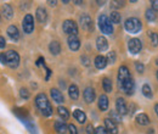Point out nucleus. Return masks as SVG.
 <instances>
[{
	"label": "nucleus",
	"instance_id": "nucleus-1",
	"mask_svg": "<svg viewBox=\"0 0 158 134\" xmlns=\"http://www.w3.org/2000/svg\"><path fill=\"white\" fill-rule=\"evenodd\" d=\"M35 105L39 109V111L44 116H51L52 115V106L50 101L48 100V96L45 94H38L35 97Z\"/></svg>",
	"mask_w": 158,
	"mask_h": 134
},
{
	"label": "nucleus",
	"instance_id": "nucleus-2",
	"mask_svg": "<svg viewBox=\"0 0 158 134\" xmlns=\"http://www.w3.org/2000/svg\"><path fill=\"white\" fill-rule=\"evenodd\" d=\"M124 27L125 29L131 33V34H135V33H139L141 29H142V24L140 22V19H136V17H130L125 21L124 23Z\"/></svg>",
	"mask_w": 158,
	"mask_h": 134
},
{
	"label": "nucleus",
	"instance_id": "nucleus-3",
	"mask_svg": "<svg viewBox=\"0 0 158 134\" xmlns=\"http://www.w3.org/2000/svg\"><path fill=\"white\" fill-rule=\"evenodd\" d=\"M99 27L101 32L105 34H112L113 33V24H112L111 19L106 15H101L99 17Z\"/></svg>",
	"mask_w": 158,
	"mask_h": 134
},
{
	"label": "nucleus",
	"instance_id": "nucleus-4",
	"mask_svg": "<svg viewBox=\"0 0 158 134\" xmlns=\"http://www.w3.org/2000/svg\"><path fill=\"white\" fill-rule=\"evenodd\" d=\"M119 87L120 89L127 94V95H133L134 94V90H135V83H134V79L131 77L119 82Z\"/></svg>",
	"mask_w": 158,
	"mask_h": 134
},
{
	"label": "nucleus",
	"instance_id": "nucleus-5",
	"mask_svg": "<svg viewBox=\"0 0 158 134\" xmlns=\"http://www.w3.org/2000/svg\"><path fill=\"white\" fill-rule=\"evenodd\" d=\"M5 55H6V61L9 67L16 68L20 65V55L15 50H9L7 53H5Z\"/></svg>",
	"mask_w": 158,
	"mask_h": 134
},
{
	"label": "nucleus",
	"instance_id": "nucleus-6",
	"mask_svg": "<svg viewBox=\"0 0 158 134\" xmlns=\"http://www.w3.org/2000/svg\"><path fill=\"white\" fill-rule=\"evenodd\" d=\"M62 28H63V32L67 33L68 36H77L78 34V26L72 19H66L62 24Z\"/></svg>",
	"mask_w": 158,
	"mask_h": 134
},
{
	"label": "nucleus",
	"instance_id": "nucleus-7",
	"mask_svg": "<svg viewBox=\"0 0 158 134\" xmlns=\"http://www.w3.org/2000/svg\"><path fill=\"white\" fill-rule=\"evenodd\" d=\"M22 27H23V31L24 33L27 34H31L34 29V19H33V16L32 15H26L24 19H23V22H22Z\"/></svg>",
	"mask_w": 158,
	"mask_h": 134
},
{
	"label": "nucleus",
	"instance_id": "nucleus-8",
	"mask_svg": "<svg viewBox=\"0 0 158 134\" xmlns=\"http://www.w3.org/2000/svg\"><path fill=\"white\" fill-rule=\"evenodd\" d=\"M128 48H129V51L131 53V54H139L140 51H141V48H142V44H141V41H140V39L138 38H133L129 40V43H128Z\"/></svg>",
	"mask_w": 158,
	"mask_h": 134
},
{
	"label": "nucleus",
	"instance_id": "nucleus-9",
	"mask_svg": "<svg viewBox=\"0 0 158 134\" xmlns=\"http://www.w3.org/2000/svg\"><path fill=\"white\" fill-rule=\"evenodd\" d=\"M79 21H80V26H81L84 29H86V31H93L94 26H93V21H91L89 15L83 14V15L80 16Z\"/></svg>",
	"mask_w": 158,
	"mask_h": 134
},
{
	"label": "nucleus",
	"instance_id": "nucleus-10",
	"mask_svg": "<svg viewBox=\"0 0 158 134\" xmlns=\"http://www.w3.org/2000/svg\"><path fill=\"white\" fill-rule=\"evenodd\" d=\"M105 128L108 133L111 134H118V127L114 121H112L111 118H106L105 119Z\"/></svg>",
	"mask_w": 158,
	"mask_h": 134
},
{
	"label": "nucleus",
	"instance_id": "nucleus-11",
	"mask_svg": "<svg viewBox=\"0 0 158 134\" xmlns=\"http://www.w3.org/2000/svg\"><path fill=\"white\" fill-rule=\"evenodd\" d=\"M116 109L120 115H127L128 114V106L125 104V100L123 97H118L116 101Z\"/></svg>",
	"mask_w": 158,
	"mask_h": 134
},
{
	"label": "nucleus",
	"instance_id": "nucleus-12",
	"mask_svg": "<svg viewBox=\"0 0 158 134\" xmlns=\"http://www.w3.org/2000/svg\"><path fill=\"white\" fill-rule=\"evenodd\" d=\"M84 100L88 102V104H91L94 100H95V90H94V88H91V87H88V88H85L84 89Z\"/></svg>",
	"mask_w": 158,
	"mask_h": 134
},
{
	"label": "nucleus",
	"instance_id": "nucleus-13",
	"mask_svg": "<svg viewBox=\"0 0 158 134\" xmlns=\"http://www.w3.org/2000/svg\"><path fill=\"white\" fill-rule=\"evenodd\" d=\"M68 46L73 51H77L79 48H80V41L77 38V36H69L68 37Z\"/></svg>",
	"mask_w": 158,
	"mask_h": 134
},
{
	"label": "nucleus",
	"instance_id": "nucleus-14",
	"mask_svg": "<svg viewBox=\"0 0 158 134\" xmlns=\"http://www.w3.org/2000/svg\"><path fill=\"white\" fill-rule=\"evenodd\" d=\"M50 94H51V97L54 99V101H55V102H57V104H61V102H63V101H64V97H63L62 93L60 92L59 89L52 88V89L50 90Z\"/></svg>",
	"mask_w": 158,
	"mask_h": 134
},
{
	"label": "nucleus",
	"instance_id": "nucleus-15",
	"mask_svg": "<svg viewBox=\"0 0 158 134\" xmlns=\"http://www.w3.org/2000/svg\"><path fill=\"white\" fill-rule=\"evenodd\" d=\"M7 36L12 39V40H19V38H20V32H19L17 27L14 26V24L12 26H9V28H7Z\"/></svg>",
	"mask_w": 158,
	"mask_h": 134
},
{
	"label": "nucleus",
	"instance_id": "nucleus-16",
	"mask_svg": "<svg viewBox=\"0 0 158 134\" xmlns=\"http://www.w3.org/2000/svg\"><path fill=\"white\" fill-rule=\"evenodd\" d=\"M130 76V72H129V70H128V67L127 66H120L118 70V80L119 82H122V80H124V79H127V78H129Z\"/></svg>",
	"mask_w": 158,
	"mask_h": 134
},
{
	"label": "nucleus",
	"instance_id": "nucleus-17",
	"mask_svg": "<svg viewBox=\"0 0 158 134\" xmlns=\"http://www.w3.org/2000/svg\"><path fill=\"white\" fill-rule=\"evenodd\" d=\"M54 127H55V131L59 134H66L68 131V126L62 121H56Z\"/></svg>",
	"mask_w": 158,
	"mask_h": 134
},
{
	"label": "nucleus",
	"instance_id": "nucleus-18",
	"mask_svg": "<svg viewBox=\"0 0 158 134\" xmlns=\"http://www.w3.org/2000/svg\"><path fill=\"white\" fill-rule=\"evenodd\" d=\"M96 46H98V49H99L100 51H105V50H107V48H108V41H107V39L105 38V37H98L96 39Z\"/></svg>",
	"mask_w": 158,
	"mask_h": 134
},
{
	"label": "nucleus",
	"instance_id": "nucleus-19",
	"mask_svg": "<svg viewBox=\"0 0 158 134\" xmlns=\"http://www.w3.org/2000/svg\"><path fill=\"white\" fill-rule=\"evenodd\" d=\"M94 63H95L96 68H99V70H102V68H105V67H106V65H107L108 62H107V58H105V56H102V55H99V56H96V58H95V61H94Z\"/></svg>",
	"mask_w": 158,
	"mask_h": 134
},
{
	"label": "nucleus",
	"instance_id": "nucleus-20",
	"mask_svg": "<svg viewBox=\"0 0 158 134\" xmlns=\"http://www.w3.org/2000/svg\"><path fill=\"white\" fill-rule=\"evenodd\" d=\"M1 11H2V15L6 17V19H12L14 16V10L12 7L9 5V4H4L1 6Z\"/></svg>",
	"mask_w": 158,
	"mask_h": 134
},
{
	"label": "nucleus",
	"instance_id": "nucleus-21",
	"mask_svg": "<svg viewBox=\"0 0 158 134\" xmlns=\"http://www.w3.org/2000/svg\"><path fill=\"white\" fill-rule=\"evenodd\" d=\"M49 50H50V53L52 55H59L61 53V45H60L59 41H56V40L51 41L50 45H49Z\"/></svg>",
	"mask_w": 158,
	"mask_h": 134
},
{
	"label": "nucleus",
	"instance_id": "nucleus-22",
	"mask_svg": "<svg viewBox=\"0 0 158 134\" xmlns=\"http://www.w3.org/2000/svg\"><path fill=\"white\" fill-rule=\"evenodd\" d=\"M99 109L101 111H106L108 109V97L103 94L99 97Z\"/></svg>",
	"mask_w": 158,
	"mask_h": 134
},
{
	"label": "nucleus",
	"instance_id": "nucleus-23",
	"mask_svg": "<svg viewBox=\"0 0 158 134\" xmlns=\"http://www.w3.org/2000/svg\"><path fill=\"white\" fill-rule=\"evenodd\" d=\"M35 14H37V19H38L40 23H44L48 19V14H46V10L44 7H38Z\"/></svg>",
	"mask_w": 158,
	"mask_h": 134
},
{
	"label": "nucleus",
	"instance_id": "nucleus-24",
	"mask_svg": "<svg viewBox=\"0 0 158 134\" xmlns=\"http://www.w3.org/2000/svg\"><path fill=\"white\" fill-rule=\"evenodd\" d=\"M68 94L71 96V99H73V100H77L79 96V89L78 87L76 85V84H72V85H69V88H68Z\"/></svg>",
	"mask_w": 158,
	"mask_h": 134
},
{
	"label": "nucleus",
	"instance_id": "nucleus-25",
	"mask_svg": "<svg viewBox=\"0 0 158 134\" xmlns=\"http://www.w3.org/2000/svg\"><path fill=\"white\" fill-rule=\"evenodd\" d=\"M136 122L140 126H147V124H150V118L146 114H140L136 116Z\"/></svg>",
	"mask_w": 158,
	"mask_h": 134
},
{
	"label": "nucleus",
	"instance_id": "nucleus-26",
	"mask_svg": "<svg viewBox=\"0 0 158 134\" xmlns=\"http://www.w3.org/2000/svg\"><path fill=\"white\" fill-rule=\"evenodd\" d=\"M73 116H74V118L78 121L79 123H85V121H86V116L81 110H74Z\"/></svg>",
	"mask_w": 158,
	"mask_h": 134
},
{
	"label": "nucleus",
	"instance_id": "nucleus-27",
	"mask_svg": "<svg viewBox=\"0 0 158 134\" xmlns=\"http://www.w3.org/2000/svg\"><path fill=\"white\" fill-rule=\"evenodd\" d=\"M102 87H103V90L106 92V93H111L112 92V82H111V79L110 78H103L102 79Z\"/></svg>",
	"mask_w": 158,
	"mask_h": 134
},
{
	"label": "nucleus",
	"instance_id": "nucleus-28",
	"mask_svg": "<svg viewBox=\"0 0 158 134\" xmlns=\"http://www.w3.org/2000/svg\"><path fill=\"white\" fill-rule=\"evenodd\" d=\"M57 112H59L60 117H62V119H68V118H69V112H68V110H67L66 107H63V106H60L59 109H57Z\"/></svg>",
	"mask_w": 158,
	"mask_h": 134
},
{
	"label": "nucleus",
	"instance_id": "nucleus-29",
	"mask_svg": "<svg viewBox=\"0 0 158 134\" xmlns=\"http://www.w3.org/2000/svg\"><path fill=\"white\" fill-rule=\"evenodd\" d=\"M142 94L146 96L147 99H152V90H151V88H150V85L148 84H143L142 85Z\"/></svg>",
	"mask_w": 158,
	"mask_h": 134
},
{
	"label": "nucleus",
	"instance_id": "nucleus-30",
	"mask_svg": "<svg viewBox=\"0 0 158 134\" xmlns=\"http://www.w3.org/2000/svg\"><path fill=\"white\" fill-rule=\"evenodd\" d=\"M120 19H122V17H120L119 12H117V11H112L111 12V22L112 23L118 24V23H120Z\"/></svg>",
	"mask_w": 158,
	"mask_h": 134
},
{
	"label": "nucleus",
	"instance_id": "nucleus-31",
	"mask_svg": "<svg viewBox=\"0 0 158 134\" xmlns=\"http://www.w3.org/2000/svg\"><path fill=\"white\" fill-rule=\"evenodd\" d=\"M110 116H111V119H112V121L118 122V123L119 122H122V115L119 114L117 110H116V111H113V110H112V111L110 112Z\"/></svg>",
	"mask_w": 158,
	"mask_h": 134
},
{
	"label": "nucleus",
	"instance_id": "nucleus-32",
	"mask_svg": "<svg viewBox=\"0 0 158 134\" xmlns=\"http://www.w3.org/2000/svg\"><path fill=\"white\" fill-rule=\"evenodd\" d=\"M145 15H146V19H148V21H155L156 17H157L156 11H155V10H152V9H147Z\"/></svg>",
	"mask_w": 158,
	"mask_h": 134
},
{
	"label": "nucleus",
	"instance_id": "nucleus-33",
	"mask_svg": "<svg viewBox=\"0 0 158 134\" xmlns=\"http://www.w3.org/2000/svg\"><path fill=\"white\" fill-rule=\"evenodd\" d=\"M107 62L108 63H114L116 62V58H117V56H116V53L114 51H111V53H108L107 54Z\"/></svg>",
	"mask_w": 158,
	"mask_h": 134
},
{
	"label": "nucleus",
	"instance_id": "nucleus-34",
	"mask_svg": "<svg viewBox=\"0 0 158 134\" xmlns=\"http://www.w3.org/2000/svg\"><path fill=\"white\" fill-rule=\"evenodd\" d=\"M150 38H151V43L153 44V46H157L158 45V34L155 32H151L150 33Z\"/></svg>",
	"mask_w": 158,
	"mask_h": 134
},
{
	"label": "nucleus",
	"instance_id": "nucleus-35",
	"mask_svg": "<svg viewBox=\"0 0 158 134\" xmlns=\"http://www.w3.org/2000/svg\"><path fill=\"white\" fill-rule=\"evenodd\" d=\"M135 68H136V71H138L139 73H143V71H145V66L141 62H136L135 63Z\"/></svg>",
	"mask_w": 158,
	"mask_h": 134
},
{
	"label": "nucleus",
	"instance_id": "nucleus-36",
	"mask_svg": "<svg viewBox=\"0 0 158 134\" xmlns=\"http://www.w3.org/2000/svg\"><path fill=\"white\" fill-rule=\"evenodd\" d=\"M94 134H108V132L106 131V128H103V127H98L96 129H95V132H94Z\"/></svg>",
	"mask_w": 158,
	"mask_h": 134
},
{
	"label": "nucleus",
	"instance_id": "nucleus-37",
	"mask_svg": "<svg viewBox=\"0 0 158 134\" xmlns=\"http://www.w3.org/2000/svg\"><path fill=\"white\" fill-rule=\"evenodd\" d=\"M20 94H21V96H22L23 99H28V97H29V92H28L26 88H22V89H21Z\"/></svg>",
	"mask_w": 158,
	"mask_h": 134
},
{
	"label": "nucleus",
	"instance_id": "nucleus-38",
	"mask_svg": "<svg viewBox=\"0 0 158 134\" xmlns=\"http://www.w3.org/2000/svg\"><path fill=\"white\" fill-rule=\"evenodd\" d=\"M68 131H69V134H78L77 127H76L74 124H69V126H68Z\"/></svg>",
	"mask_w": 158,
	"mask_h": 134
},
{
	"label": "nucleus",
	"instance_id": "nucleus-39",
	"mask_svg": "<svg viewBox=\"0 0 158 134\" xmlns=\"http://www.w3.org/2000/svg\"><path fill=\"white\" fill-rule=\"evenodd\" d=\"M112 6L113 7H123L124 6V1H112Z\"/></svg>",
	"mask_w": 158,
	"mask_h": 134
},
{
	"label": "nucleus",
	"instance_id": "nucleus-40",
	"mask_svg": "<svg viewBox=\"0 0 158 134\" xmlns=\"http://www.w3.org/2000/svg\"><path fill=\"white\" fill-rule=\"evenodd\" d=\"M80 60H81V62H83L84 66H89L90 65V60L88 58V56H81Z\"/></svg>",
	"mask_w": 158,
	"mask_h": 134
},
{
	"label": "nucleus",
	"instance_id": "nucleus-41",
	"mask_svg": "<svg viewBox=\"0 0 158 134\" xmlns=\"http://www.w3.org/2000/svg\"><path fill=\"white\" fill-rule=\"evenodd\" d=\"M0 62L2 65H7V61H6V55L5 54H0Z\"/></svg>",
	"mask_w": 158,
	"mask_h": 134
},
{
	"label": "nucleus",
	"instance_id": "nucleus-42",
	"mask_svg": "<svg viewBox=\"0 0 158 134\" xmlns=\"http://www.w3.org/2000/svg\"><path fill=\"white\" fill-rule=\"evenodd\" d=\"M151 4H152V10L158 11V0H152Z\"/></svg>",
	"mask_w": 158,
	"mask_h": 134
},
{
	"label": "nucleus",
	"instance_id": "nucleus-43",
	"mask_svg": "<svg viewBox=\"0 0 158 134\" xmlns=\"http://www.w3.org/2000/svg\"><path fill=\"white\" fill-rule=\"evenodd\" d=\"M94 132H95V131H94L93 126H91V124H89V126L86 127V133H88V134H93Z\"/></svg>",
	"mask_w": 158,
	"mask_h": 134
},
{
	"label": "nucleus",
	"instance_id": "nucleus-44",
	"mask_svg": "<svg viewBox=\"0 0 158 134\" xmlns=\"http://www.w3.org/2000/svg\"><path fill=\"white\" fill-rule=\"evenodd\" d=\"M5 45H6V41H5L4 37H0V49L5 48Z\"/></svg>",
	"mask_w": 158,
	"mask_h": 134
},
{
	"label": "nucleus",
	"instance_id": "nucleus-45",
	"mask_svg": "<svg viewBox=\"0 0 158 134\" xmlns=\"http://www.w3.org/2000/svg\"><path fill=\"white\" fill-rule=\"evenodd\" d=\"M43 62H44V58H40L39 60L37 61V66H40V65H41Z\"/></svg>",
	"mask_w": 158,
	"mask_h": 134
},
{
	"label": "nucleus",
	"instance_id": "nucleus-46",
	"mask_svg": "<svg viewBox=\"0 0 158 134\" xmlns=\"http://www.w3.org/2000/svg\"><path fill=\"white\" fill-rule=\"evenodd\" d=\"M49 4H50L51 6H55V5H56V1H49Z\"/></svg>",
	"mask_w": 158,
	"mask_h": 134
},
{
	"label": "nucleus",
	"instance_id": "nucleus-47",
	"mask_svg": "<svg viewBox=\"0 0 158 134\" xmlns=\"http://www.w3.org/2000/svg\"><path fill=\"white\" fill-rule=\"evenodd\" d=\"M155 111H156V115L158 116V104L156 105V106H155Z\"/></svg>",
	"mask_w": 158,
	"mask_h": 134
},
{
	"label": "nucleus",
	"instance_id": "nucleus-48",
	"mask_svg": "<svg viewBox=\"0 0 158 134\" xmlns=\"http://www.w3.org/2000/svg\"><path fill=\"white\" fill-rule=\"evenodd\" d=\"M74 4H77V5H80V4H83L81 1H74Z\"/></svg>",
	"mask_w": 158,
	"mask_h": 134
},
{
	"label": "nucleus",
	"instance_id": "nucleus-49",
	"mask_svg": "<svg viewBox=\"0 0 158 134\" xmlns=\"http://www.w3.org/2000/svg\"><path fill=\"white\" fill-rule=\"evenodd\" d=\"M98 4H99V5H103L105 2H103V1H98Z\"/></svg>",
	"mask_w": 158,
	"mask_h": 134
},
{
	"label": "nucleus",
	"instance_id": "nucleus-50",
	"mask_svg": "<svg viewBox=\"0 0 158 134\" xmlns=\"http://www.w3.org/2000/svg\"><path fill=\"white\" fill-rule=\"evenodd\" d=\"M157 79H158V71H157Z\"/></svg>",
	"mask_w": 158,
	"mask_h": 134
}]
</instances>
